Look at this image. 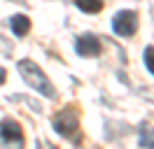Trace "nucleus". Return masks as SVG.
<instances>
[{
	"instance_id": "obj_1",
	"label": "nucleus",
	"mask_w": 154,
	"mask_h": 149,
	"mask_svg": "<svg viewBox=\"0 0 154 149\" xmlns=\"http://www.w3.org/2000/svg\"><path fill=\"white\" fill-rule=\"evenodd\" d=\"M19 72H21V79L28 84L30 89H35L38 93H42L45 98H56V91H54V84L49 82V77L45 74V70L40 68L38 63H33V61H28V58H23V61H19Z\"/></svg>"
},
{
	"instance_id": "obj_2",
	"label": "nucleus",
	"mask_w": 154,
	"mask_h": 149,
	"mask_svg": "<svg viewBox=\"0 0 154 149\" xmlns=\"http://www.w3.org/2000/svg\"><path fill=\"white\" fill-rule=\"evenodd\" d=\"M51 123H54V130H56L61 138L70 140L72 144L82 142V133H79V107L77 105H66L51 119Z\"/></svg>"
},
{
	"instance_id": "obj_3",
	"label": "nucleus",
	"mask_w": 154,
	"mask_h": 149,
	"mask_svg": "<svg viewBox=\"0 0 154 149\" xmlns=\"http://www.w3.org/2000/svg\"><path fill=\"white\" fill-rule=\"evenodd\" d=\"M112 30L119 37H131L138 30V14L133 9H122L112 17Z\"/></svg>"
},
{
	"instance_id": "obj_4",
	"label": "nucleus",
	"mask_w": 154,
	"mask_h": 149,
	"mask_svg": "<svg viewBox=\"0 0 154 149\" xmlns=\"http://www.w3.org/2000/svg\"><path fill=\"white\" fill-rule=\"evenodd\" d=\"M0 138L5 142V149H23V133L14 119H5L0 123Z\"/></svg>"
},
{
	"instance_id": "obj_5",
	"label": "nucleus",
	"mask_w": 154,
	"mask_h": 149,
	"mask_svg": "<svg viewBox=\"0 0 154 149\" xmlns=\"http://www.w3.org/2000/svg\"><path fill=\"white\" fill-rule=\"evenodd\" d=\"M75 49L79 56H84V58H94V56L100 54V42H98L96 35H91V33H87V35H79L75 40Z\"/></svg>"
},
{
	"instance_id": "obj_6",
	"label": "nucleus",
	"mask_w": 154,
	"mask_h": 149,
	"mask_svg": "<svg viewBox=\"0 0 154 149\" xmlns=\"http://www.w3.org/2000/svg\"><path fill=\"white\" fill-rule=\"evenodd\" d=\"M10 26H12V33L17 37H23V35L30 33V19L26 14H14L10 19Z\"/></svg>"
},
{
	"instance_id": "obj_7",
	"label": "nucleus",
	"mask_w": 154,
	"mask_h": 149,
	"mask_svg": "<svg viewBox=\"0 0 154 149\" xmlns=\"http://www.w3.org/2000/svg\"><path fill=\"white\" fill-rule=\"evenodd\" d=\"M75 5L84 14H98L103 9V0H75Z\"/></svg>"
},
{
	"instance_id": "obj_8",
	"label": "nucleus",
	"mask_w": 154,
	"mask_h": 149,
	"mask_svg": "<svg viewBox=\"0 0 154 149\" xmlns=\"http://www.w3.org/2000/svg\"><path fill=\"white\" fill-rule=\"evenodd\" d=\"M140 144L143 147H152L154 144V128L149 130V126H140Z\"/></svg>"
},
{
	"instance_id": "obj_9",
	"label": "nucleus",
	"mask_w": 154,
	"mask_h": 149,
	"mask_svg": "<svg viewBox=\"0 0 154 149\" xmlns=\"http://www.w3.org/2000/svg\"><path fill=\"white\" fill-rule=\"evenodd\" d=\"M143 61H145V68H147V72L154 74V47H145V51H143Z\"/></svg>"
},
{
	"instance_id": "obj_10",
	"label": "nucleus",
	"mask_w": 154,
	"mask_h": 149,
	"mask_svg": "<svg viewBox=\"0 0 154 149\" xmlns=\"http://www.w3.org/2000/svg\"><path fill=\"white\" fill-rule=\"evenodd\" d=\"M5 79H7V72H5V68H0V84H5Z\"/></svg>"
},
{
	"instance_id": "obj_11",
	"label": "nucleus",
	"mask_w": 154,
	"mask_h": 149,
	"mask_svg": "<svg viewBox=\"0 0 154 149\" xmlns=\"http://www.w3.org/2000/svg\"><path fill=\"white\" fill-rule=\"evenodd\" d=\"M152 149H154V147H152Z\"/></svg>"
},
{
	"instance_id": "obj_12",
	"label": "nucleus",
	"mask_w": 154,
	"mask_h": 149,
	"mask_svg": "<svg viewBox=\"0 0 154 149\" xmlns=\"http://www.w3.org/2000/svg\"><path fill=\"white\" fill-rule=\"evenodd\" d=\"M47 149H49V147H47Z\"/></svg>"
}]
</instances>
